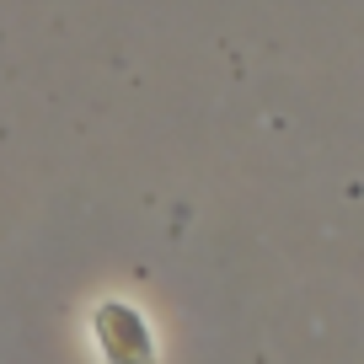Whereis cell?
Returning <instances> with one entry per match:
<instances>
[{
  "label": "cell",
  "mask_w": 364,
  "mask_h": 364,
  "mask_svg": "<svg viewBox=\"0 0 364 364\" xmlns=\"http://www.w3.org/2000/svg\"><path fill=\"white\" fill-rule=\"evenodd\" d=\"M91 338L107 364H156V332L129 300H102L91 316Z\"/></svg>",
  "instance_id": "6da1fadb"
}]
</instances>
